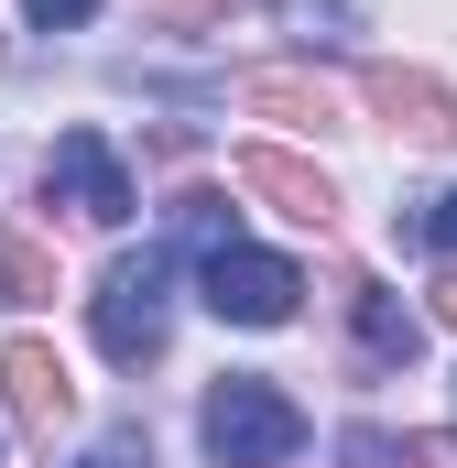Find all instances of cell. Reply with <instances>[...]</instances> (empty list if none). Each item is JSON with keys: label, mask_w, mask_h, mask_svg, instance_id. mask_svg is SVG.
Masks as SVG:
<instances>
[{"label": "cell", "mask_w": 457, "mask_h": 468, "mask_svg": "<svg viewBox=\"0 0 457 468\" xmlns=\"http://www.w3.org/2000/svg\"><path fill=\"white\" fill-rule=\"evenodd\" d=\"M88 327H99V349H110L120 370H153V359H164V338H175V250H164V239L120 250L110 272H99Z\"/></svg>", "instance_id": "obj_1"}, {"label": "cell", "mask_w": 457, "mask_h": 468, "mask_svg": "<svg viewBox=\"0 0 457 468\" xmlns=\"http://www.w3.org/2000/svg\"><path fill=\"white\" fill-rule=\"evenodd\" d=\"M197 436H207V458H218V468H283L294 447H305V414H294L261 370H228L218 392L197 403Z\"/></svg>", "instance_id": "obj_2"}, {"label": "cell", "mask_w": 457, "mask_h": 468, "mask_svg": "<svg viewBox=\"0 0 457 468\" xmlns=\"http://www.w3.org/2000/svg\"><path fill=\"white\" fill-rule=\"evenodd\" d=\"M44 207H66V218H88V229H120V218H131V175H120V153L99 131H66V142L44 153Z\"/></svg>", "instance_id": "obj_3"}, {"label": "cell", "mask_w": 457, "mask_h": 468, "mask_svg": "<svg viewBox=\"0 0 457 468\" xmlns=\"http://www.w3.org/2000/svg\"><path fill=\"white\" fill-rule=\"evenodd\" d=\"M0 414L55 447V425L77 414V370L55 359V338H11V349H0Z\"/></svg>", "instance_id": "obj_4"}, {"label": "cell", "mask_w": 457, "mask_h": 468, "mask_svg": "<svg viewBox=\"0 0 457 468\" xmlns=\"http://www.w3.org/2000/svg\"><path fill=\"white\" fill-rule=\"evenodd\" d=\"M294 294H305V272H294V261H272V250H250V239L207 261V305H218L228 327H283V316H294Z\"/></svg>", "instance_id": "obj_5"}, {"label": "cell", "mask_w": 457, "mask_h": 468, "mask_svg": "<svg viewBox=\"0 0 457 468\" xmlns=\"http://www.w3.org/2000/svg\"><path fill=\"white\" fill-rule=\"evenodd\" d=\"M228 186H239V197H261V207H283L294 229H327V218H338V186H327L305 153H283V142H239Z\"/></svg>", "instance_id": "obj_6"}, {"label": "cell", "mask_w": 457, "mask_h": 468, "mask_svg": "<svg viewBox=\"0 0 457 468\" xmlns=\"http://www.w3.org/2000/svg\"><path fill=\"white\" fill-rule=\"evenodd\" d=\"M359 99L392 120V131H414V142H457V99L425 77V66H370V77H359Z\"/></svg>", "instance_id": "obj_7"}, {"label": "cell", "mask_w": 457, "mask_h": 468, "mask_svg": "<svg viewBox=\"0 0 457 468\" xmlns=\"http://www.w3.org/2000/svg\"><path fill=\"white\" fill-rule=\"evenodd\" d=\"M348 316H359V359H370V370H414V359H425V316H414L403 294L348 283Z\"/></svg>", "instance_id": "obj_8"}, {"label": "cell", "mask_w": 457, "mask_h": 468, "mask_svg": "<svg viewBox=\"0 0 457 468\" xmlns=\"http://www.w3.org/2000/svg\"><path fill=\"white\" fill-rule=\"evenodd\" d=\"M239 110L294 120V131H327V120H338V88L305 77V66H250V77H239Z\"/></svg>", "instance_id": "obj_9"}, {"label": "cell", "mask_w": 457, "mask_h": 468, "mask_svg": "<svg viewBox=\"0 0 457 468\" xmlns=\"http://www.w3.org/2000/svg\"><path fill=\"white\" fill-rule=\"evenodd\" d=\"M175 250H197V261L239 250V207H228L218 186H186V197H175Z\"/></svg>", "instance_id": "obj_10"}, {"label": "cell", "mask_w": 457, "mask_h": 468, "mask_svg": "<svg viewBox=\"0 0 457 468\" xmlns=\"http://www.w3.org/2000/svg\"><path fill=\"white\" fill-rule=\"evenodd\" d=\"M0 294H11V305H44V294H55V250L22 239V229H0Z\"/></svg>", "instance_id": "obj_11"}, {"label": "cell", "mask_w": 457, "mask_h": 468, "mask_svg": "<svg viewBox=\"0 0 457 468\" xmlns=\"http://www.w3.org/2000/svg\"><path fill=\"white\" fill-rule=\"evenodd\" d=\"M338 458H348V468H414V436H381V425H348V436H338Z\"/></svg>", "instance_id": "obj_12"}, {"label": "cell", "mask_w": 457, "mask_h": 468, "mask_svg": "<svg viewBox=\"0 0 457 468\" xmlns=\"http://www.w3.org/2000/svg\"><path fill=\"white\" fill-rule=\"evenodd\" d=\"M272 11H283L305 44H338V33H348V11H338V0H272Z\"/></svg>", "instance_id": "obj_13"}, {"label": "cell", "mask_w": 457, "mask_h": 468, "mask_svg": "<svg viewBox=\"0 0 457 468\" xmlns=\"http://www.w3.org/2000/svg\"><path fill=\"white\" fill-rule=\"evenodd\" d=\"M77 468H153V447H142V425H110V436H99Z\"/></svg>", "instance_id": "obj_14"}, {"label": "cell", "mask_w": 457, "mask_h": 468, "mask_svg": "<svg viewBox=\"0 0 457 468\" xmlns=\"http://www.w3.org/2000/svg\"><path fill=\"white\" fill-rule=\"evenodd\" d=\"M414 239H425V250H447V261H457V186H447V197H425V207H414Z\"/></svg>", "instance_id": "obj_15"}, {"label": "cell", "mask_w": 457, "mask_h": 468, "mask_svg": "<svg viewBox=\"0 0 457 468\" xmlns=\"http://www.w3.org/2000/svg\"><path fill=\"white\" fill-rule=\"evenodd\" d=\"M22 11H33V22H55V33H77V22H88L99 0H22Z\"/></svg>", "instance_id": "obj_16"}, {"label": "cell", "mask_w": 457, "mask_h": 468, "mask_svg": "<svg viewBox=\"0 0 457 468\" xmlns=\"http://www.w3.org/2000/svg\"><path fill=\"white\" fill-rule=\"evenodd\" d=\"M142 11H164V22H186V33H197V22H218L228 0H142Z\"/></svg>", "instance_id": "obj_17"}, {"label": "cell", "mask_w": 457, "mask_h": 468, "mask_svg": "<svg viewBox=\"0 0 457 468\" xmlns=\"http://www.w3.org/2000/svg\"><path fill=\"white\" fill-rule=\"evenodd\" d=\"M414 468H457V447H436V436H414Z\"/></svg>", "instance_id": "obj_18"}, {"label": "cell", "mask_w": 457, "mask_h": 468, "mask_svg": "<svg viewBox=\"0 0 457 468\" xmlns=\"http://www.w3.org/2000/svg\"><path fill=\"white\" fill-rule=\"evenodd\" d=\"M436 327H457V272H447V283H436Z\"/></svg>", "instance_id": "obj_19"}, {"label": "cell", "mask_w": 457, "mask_h": 468, "mask_svg": "<svg viewBox=\"0 0 457 468\" xmlns=\"http://www.w3.org/2000/svg\"><path fill=\"white\" fill-rule=\"evenodd\" d=\"M0 305H11V294H0Z\"/></svg>", "instance_id": "obj_20"}]
</instances>
